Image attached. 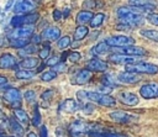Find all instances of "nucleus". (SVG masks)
Masks as SVG:
<instances>
[{"label": "nucleus", "mask_w": 158, "mask_h": 137, "mask_svg": "<svg viewBox=\"0 0 158 137\" xmlns=\"http://www.w3.org/2000/svg\"><path fill=\"white\" fill-rule=\"evenodd\" d=\"M77 98L79 104L84 101H90L99 104L101 106L106 107H112L116 105V99L109 94H101L99 91H86V90H79L77 93Z\"/></svg>", "instance_id": "nucleus-1"}, {"label": "nucleus", "mask_w": 158, "mask_h": 137, "mask_svg": "<svg viewBox=\"0 0 158 137\" xmlns=\"http://www.w3.org/2000/svg\"><path fill=\"white\" fill-rule=\"evenodd\" d=\"M116 14L117 17L121 20V23L128 25L130 27H137L144 22V17L137 12H133L130 6H120Z\"/></svg>", "instance_id": "nucleus-2"}, {"label": "nucleus", "mask_w": 158, "mask_h": 137, "mask_svg": "<svg viewBox=\"0 0 158 137\" xmlns=\"http://www.w3.org/2000/svg\"><path fill=\"white\" fill-rule=\"evenodd\" d=\"M126 72L153 75V74L158 73V65L153 64V63H149V62H144V60H137L135 63L126 64Z\"/></svg>", "instance_id": "nucleus-3"}, {"label": "nucleus", "mask_w": 158, "mask_h": 137, "mask_svg": "<svg viewBox=\"0 0 158 137\" xmlns=\"http://www.w3.org/2000/svg\"><path fill=\"white\" fill-rule=\"evenodd\" d=\"M40 15L36 12H30V14H25V15H15L10 23L12 27H20V26H25V25H33L37 20H38Z\"/></svg>", "instance_id": "nucleus-4"}, {"label": "nucleus", "mask_w": 158, "mask_h": 137, "mask_svg": "<svg viewBox=\"0 0 158 137\" xmlns=\"http://www.w3.org/2000/svg\"><path fill=\"white\" fill-rule=\"evenodd\" d=\"M105 43L109 47H123V46H131L135 44V39L128 36L123 35H116V36H110L105 39Z\"/></svg>", "instance_id": "nucleus-5"}, {"label": "nucleus", "mask_w": 158, "mask_h": 137, "mask_svg": "<svg viewBox=\"0 0 158 137\" xmlns=\"http://www.w3.org/2000/svg\"><path fill=\"white\" fill-rule=\"evenodd\" d=\"M139 95L146 100L158 99V83L149 81L139 88Z\"/></svg>", "instance_id": "nucleus-6"}, {"label": "nucleus", "mask_w": 158, "mask_h": 137, "mask_svg": "<svg viewBox=\"0 0 158 137\" xmlns=\"http://www.w3.org/2000/svg\"><path fill=\"white\" fill-rule=\"evenodd\" d=\"M115 53L118 54H125V56H133V57H142L147 54V51L143 49L142 47H137V46H123V47H115Z\"/></svg>", "instance_id": "nucleus-7"}, {"label": "nucleus", "mask_w": 158, "mask_h": 137, "mask_svg": "<svg viewBox=\"0 0 158 137\" xmlns=\"http://www.w3.org/2000/svg\"><path fill=\"white\" fill-rule=\"evenodd\" d=\"M36 9V2L33 0H17L14 5V12L17 15L30 14Z\"/></svg>", "instance_id": "nucleus-8"}, {"label": "nucleus", "mask_w": 158, "mask_h": 137, "mask_svg": "<svg viewBox=\"0 0 158 137\" xmlns=\"http://www.w3.org/2000/svg\"><path fill=\"white\" fill-rule=\"evenodd\" d=\"M32 35H33L32 25H25V26L15 27L7 36L9 39H12V38H31Z\"/></svg>", "instance_id": "nucleus-9"}, {"label": "nucleus", "mask_w": 158, "mask_h": 137, "mask_svg": "<svg viewBox=\"0 0 158 137\" xmlns=\"http://www.w3.org/2000/svg\"><path fill=\"white\" fill-rule=\"evenodd\" d=\"M86 69L90 72H106L109 69V64L99 57H94L86 62Z\"/></svg>", "instance_id": "nucleus-10"}, {"label": "nucleus", "mask_w": 158, "mask_h": 137, "mask_svg": "<svg viewBox=\"0 0 158 137\" xmlns=\"http://www.w3.org/2000/svg\"><path fill=\"white\" fill-rule=\"evenodd\" d=\"M121 104L126 105V106H136L139 101L138 96L131 91H120L117 94V98H116Z\"/></svg>", "instance_id": "nucleus-11"}, {"label": "nucleus", "mask_w": 158, "mask_h": 137, "mask_svg": "<svg viewBox=\"0 0 158 137\" xmlns=\"http://www.w3.org/2000/svg\"><path fill=\"white\" fill-rule=\"evenodd\" d=\"M4 99L12 106H16L17 109L21 105V93L16 88H9L4 94Z\"/></svg>", "instance_id": "nucleus-12"}, {"label": "nucleus", "mask_w": 158, "mask_h": 137, "mask_svg": "<svg viewBox=\"0 0 158 137\" xmlns=\"http://www.w3.org/2000/svg\"><path fill=\"white\" fill-rule=\"evenodd\" d=\"M117 81L126 84V85H131V84H136L138 81H141V77L137 73H132V72H122L120 73L117 77Z\"/></svg>", "instance_id": "nucleus-13"}, {"label": "nucleus", "mask_w": 158, "mask_h": 137, "mask_svg": "<svg viewBox=\"0 0 158 137\" xmlns=\"http://www.w3.org/2000/svg\"><path fill=\"white\" fill-rule=\"evenodd\" d=\"M17 67V58L11 53L0 56V69H15Z\"/></svg>", "instance_id": "nucleus-14"}, {"label": "nucleus", "mask_w": 158, "mask_h": 137, "mask_svg": "<svg viewBox=\"0 0 158 137\" xmlns=\"http://www.w3.org/2000/svg\"><path fill=\"white\" fill-rule=\"evenodd\" d=\"M109 116L111 120H114L115 122H118V123H128V122L133 121L135 118H137V116L128 114L126 111H114Z\"/></svg>", "instance_id": "nucleus-15"}, {"label": "nucleus", "mask_w": 158, "mask_h": 137, "mask_svg": "<svg viewBox=\"0 0 158 137\" xmlns=\"http://www.w3.org/2000/svg\"><path fill=\"white\" fill-rule=\"evenodd\" d=\"M109 62L115 63V64H130L137 62V59L133 56H125V54H118V53H111L107 57Z\"/></svg>", "instance_id": "nucleus-16"}, {"label": "nucleus", "mask_w": 158, "mask_h": 137, "mask_svg": "<svg viewBox=\"0 0 158 137\" xmlns=\"http://www.w3.org/2000/svg\"><path fill=\"white\" fill-rule=\"evenodd\" d=\"M41 37L46 41H56L60 37V30L56 26H48L47 28L43 30Z\"/></svg>", "instance_id": "nucleus-17"}, {"label": "nucleus", "mask_w": 158, "mask_h": 137, "mask_svg": "<svg viewBox=\"0 0 158 137\" xmlns=\"http://www.w3.org/2000/svg\"><path fill=\"white\" fill-rule=\"evenodd\" d=\"M90 80H91V72L88 70L86 68H83V69H80L75 74L73 83L74 84H78V85H84V84L89 83Z\"/></svg>", "instance_id": "nucleus-18"}, {"label": "nucleus", "mask_w": 158, "mask_h": 137, "mask_svg": "<svg viewBox=\"0 0 158 137\" xmlns=\"http://www.w3.org/2000/svg\"><path fill=\"white\" fill-rule=\"evenodd\" d=\"M60 107H62V110H64L65 112L73 114V112H75L77 110L80 109V104H78V101L74 100V99H65V100L62 102Z\"/></svg>", "instance_id": "nucleus-19"}, {"label": "nucleus", "mask_w": 158, "mask_h": 137, "mask_svg": "<svg viewBox=\"0 0 158 137\" xmlns=\"http://www.w3.org/2000/svg\"><path fill=\"white\" fill-rule=\"evenodd\" d=\"M128 6H137V7H143L149 11L154 10L156 2L153 0H128Z\"/></svg>", "instance_id": "nucleus-20"}, {"label": "nucleus", "mask_w": 158, "mask_h": 137, "mask_svg": "<svg viewBox=\"0 0 158 137\" xmlns=\"http://www.w3.org/2000/svg\"><path fill=\"white\" fill-rule=\"evenodd\" d=\"M17 65L21 67L22 69H33L38 65V58L31 57V56L25 57L20 63H17Z\"/></svg>", "instance_id": "nucleus-21"}, {"label": "nucleus", "mask_w": 158, "mask_h": 137, "mask_svg": "<svg viewBox=\"0 0 158 137\" xmlns=\"http://www.w3.org/2000/svg\"><path fill=\"white\" fill-rule=\"evenodd\" d=\"M93 15H94V14H93L91 11L83 10V11H80V12H78V14H77L75 21H77V23H78V25H85V23H88V22L91 20Z\"/></svg>", "instance_id": "nucleus-22"}, {"label": "nucleus", "mask_w": 158, "mask_h": 137, "mask_svg": "<svg viewBox=\"0 0 158 137\" xmlns=\"http://www.w3.org/2000/svg\"><path fill=\"white\" fill-rule=\"evenodd\" d=\"M109 49H110V47L105 43V41H101V42H99L96 46H94V47L91 48L90 53H91L93 56H95V57H99V56H101V54H105Z\"/></svg>", "instance_id": "nucleus-23"}, {"label": "nucleus", "mask_w": 158, "mask_h": 137, "mask_svg": "<svg viewBox=\"0 0 158 137\" xmlns=\"http://www.w3.org/2000/svg\"><path fill=\"white\" fill-rule=\"evenodd\" d=\"M7 126H9L10 131H11L15 136H21V135H23V127H22V125H21L20 122H17L15 118H10Z\"/></svg>", "instance_id": "nucleus-24"}, {"label": "nucleus", "mask_w": 158, "mask_h": 137, "mask_svg": "<svg viewBox=\"0 0 158 137\" xmlns=\"http://www.w3.org/2000/svg\"><path fill=\"white\" fill-rule=\"evenodd\" d=\"M14 116L16 117L15 120H16L17 122H20L21 125H27L28 121H30L28 115H27L26 111L22 110V109H15V110H14Z\"/></svg>", "instance_id": "nucleus-25"}, {"label": "nucleus", "mask_w": 158, "mask_h": 137, "mask_svg": "<svg viewBox=\"0 0 158 137\" xmlns=\"http://www.w3.org/2000/svg\"><path fill=\"white\" fill-rule=\"evenodd\" d=\"M89 33V28L84 25H78V27L74 31V39L75 41H80L84 37H86V35Z\"/></svg>", "instance_id": "nucleus-26"}, {"label": "nucleus", "mask_w": 158, "mask_h": 137, "mask_svg": "<svg viewBox=\"0 0 158 137\" xmlns=\"http://www.w3.org/2000/svg\"><path fill=\"white\" fill-rule=\"evenodd\" d=\"M36 51H37V47H36V44H27V46H25V47H22V48H20L19 49V54L21 56V57H28V56H31V54H33V53H36Z\"/></svg>", "instance_id": "nucleus-27"}, {"label": "nucleus", "mask_w": 158, "mask_h": 137, "mask_svg": "<svg viewBox=\"0 0 158 137\" xmlns=\"http://www.w3.org/2000/svg\"><path fill=\"white\" fill-rule=\"evenodd\" d=\"M35 74H36V73L32 72V70H30V69H20V70H17V72L15 73V77H16L17 79H20V80H27V79L33 78Z\"/></svg>", "instance_id": "nucleus-28"}, {"label": "nucleus", "mask_w": 158, "mask_h": 137, "mask_svg": "<svg viewBox=\"0 0 158 137\" xmlns=\"http://www.w3.org/2000/svg\"><path fill=\"white\" fill-rule=\"evenodd\" d=\"M139 33L142 37H144L147 39L158 42V30H141Z\"/></svg>", "instance_id": "nucleus-29"}, {"label": "nucleus", "mask_w": 158, "mask_h": 137, "mask_svg": "<svg viewBox=\"0 0 158 137\" xmlns=\"http://www.w3.org/2000/svg\"><path fill=\"white\" fill-rule=\"evenodd\" d=\"M104 20H105V15L102 12H99V14L93 15L91 20L89 21L90 22V27H99V26H101L102 22H104Z\"/></svg>", "instance_id": "nucleus-30"}, {"label": "nucleus", "mask_w": 158, "mask_h": 137, "mask_svg": "<svg viewBox=\"0 0 158 137\" xmlns=\"http://www.w3.org/2000/svg\"><path fill=\"white\" fill-rule=\"evenodd\" d=\"M102 84L106 85V86L114 88V86H116L118 84V81H117V78L114 74H105L102 77Z\"/></svg>", "instance_id": "nucleus-31"}, {"label": "nucleus", "mask_w": 158, "mask_h": 137, "mask_svg": "<svg viewBox=\"0 0 158 137\" xmlns=\"http://www.w3.org/2000/svg\"><path fill=\"white\" fill-rule=\"evenodd\" d=\"M28 43H30V39L28 38H12V39H10V46L11 47H15L17 49L27 46Z\"/></svg>", "instance_id": "nucleus-32"}, {"label": "nucleus", "mask_w": 158, "mask_h": 137, "mask_svg": "<svg viewBox=\"0 0 158 137\" xmlns=\"http://www.w3.org/2000/svg\"><path fill=\"white\" fill-rule=\"evenodd\" d=\"M70 43H72V38L69 36H63V37H59L58 38L57 46L60 49H65V48H68L70 46Z\"/></svg>", "instance_id": "nucleus-33"}, {"label": "nucleus", "mask_w": 158, "mask_h": 137, "mask_svg": "<svg viewBox=\"0 0 158 137\" xmlns=\"http://www.w3.org/2000/svg\"><path fill=\"white\" fill-rule=\"evenodd\" d=\"M57 74L58 73H56L53 69L46 70V72H43L41 74V80H43V81H51V80H53V79L57 78Z\"/></svg>", "instance_id": "nucleus-34"}, {"label": "nucleus", "mask_w": 158, "mask_h": 137, "mask_svg": "<svg viewBox=\"0 0 158 137\" xmlns=\"http://www.w3.org/2000/svg\"><path fill=\"white\" fill-rule=\"evenodd\" d=\"M32 123H33V126H36V127H38V126L41 125V114H40V110H38V106H37V105L35 106Z\"/></svg>", "instance_id": "nucleus-35"}, {"label": "nucleus", "mask_w": 158, "mask_h": 137, "mask_svg": "<svg viewBox=\"0 0 158 137\" xmlns=\"http://www.w3.org/2000/svg\"><path fill=\"white\" fill-rule=\"evenodd\" d=\"M68 59H69V62H72V63H78V62L81 59V54H80L79 52H77V51L69 52V53H68Z\"/></svg>", "instance_id": "nucleus-36"}, {"label": "nucleus", "mask_w": 158, "mask_h": 137, "mask_svg": "<svg viewBox=\"0 0 158 137\" xmlns=\"http://www.w3.org/2000/svg\"><path fill=\"white\" fill-rule=\"evenodd\" d=\"M146 19L148 20L149 23L154 25V26H158V14H153V12H149L146 15Z\"/></svg>", "instance_id": "nucleus-37"}, {"label": "nucleus", "mask_w": 158, "mask_h": 137, "mask_svg": "<svg viewBox=\"0 0 158 137\" xmlns=\"http://www.w3.org/2000/svg\"><path fill=\"white\" fill-rule=\"evenodd\" d=\"M52 68H53V70H54L56 73H63V72L67 70V65H65L64 62H58V63H57L56 65H53Z\"/></svg>", "instance_id": "nucleus-38"}, {"label": "nucleus", "mask_w": 158, "mask_h": 137, "mask_svg": "<svg viewBox=\"0 0 158 137\" xmlns=\"http://www.w3.org/2000/svg\"><path fill=\"white\" fill-rule=\"evenodd\" d=\"M23 98L27 102H32L36 100V93L33 90H27L25 94H23Z\"/></svg>", "instance_id": "nucleus-39"}, {"label": "nucleus", "mask_w": 158, "mask_h": 137, "mask_svg": "<svg viewBox=\"0 0 158 137\" xmlns=\"http://www.w3.org/2000/svg\"><path fill=\"white\" fill-rule=\"evenodd\" d=\"M49 52H51V48L49 47H43L42 49H40V58L41 59H47L49 57Z\"/></svg>", "instance_id": "nucleus-40"}, {"label": "nucleus", "mask_w": 158, "mask_h": 137, "mask_svg": "<svg viewBox=\"0 0 158 137\" xmlns=\"http://www.w3.org/2000/svg\"><path fill=\"white\" fill-rule=\"evenodd\" d=\"M58 62H60V60H59V57H58V56H52V57H49V58L46 60V65L53 67V65H56Z\"/></svg>", "instance_id": "nucleus-41"}, {"label": "nucleus", "mask_w": 158, "mask_h": 137, "mask_svg": "<svg viewBox=\"0 0 158 137\" xmlns=\"http://www.w3.org/2000/svg\"><path fill=\"white\" fill-rule=\"evenodd\" d=\"M94 105L93 104H90V101H88V102H85L84 105H83V111L85 112V114H91L93 111H94Z\"/></svg>", "instance_id": "nucleus-42"}, {"label": "nucleus", "mask_w": 158, "mask_h": 137, "mask_svg": "<svg viewBox=\"0 0 158 137\" xmlns=\"http://www.w3.org/2000/svg\"><path fill=\"white\" fill-rule=\"evenodd\" d=\"M53 94H54V91H53V90H51V89H48V90H46L44 93H42L41 99H42L43 101H44V100H49V99H52Z\"/></svg>", "instance_id": "nucleus-43"}, {"label": "nucleus", "mask_w": 158, "mask_h": 137, "mask_svg": "<svg viewBox=\"0 0 158 137\" xmlns=\"http://www.w3.org/2000/svg\"><path fill=\"white\" fill-rule=\"evenodd\" d=\"M84 7H89V10L95 7V1L94 0H85L84 1Z\"/></svg>", "instance_id": "nucleus-44"}, {"label": "nucleus", "mask_w": 158, "mask_h": 137, "mask_svg": "<svg viewBox=\"0 0 158 137\" xmlns=\"http://www.w3.org/2000/svg\"><path fill=\"white\" fill-rule=\"evenodd\" d=\"M40 137H48V131L46 126H41L40 128Z\"/></svg>", "instance_id": "nucleus-45"}, {"label": "nucleus", "mask_w": 158, "mask_h": 137, "mask_svg": "<svg viewBox=\"0 0 158 137\" xmlns=\"http://www.w3.org/2000/svg\"><path fill=\"white\" fill-rule=\"evenodd\" d=\"M31 38H32V43H33V44L41 43V41H42V37H41V36H38V35H32V36H31Z\"/></svg>", "instance_id": "nucleus-46"}, {"label": "nucleus", "mask_w": 158, "mask_h": 137, "mask_svg": "<svg viewBox=\"0 0 158 137\" xmlns=\"http://www.w3.org/2000/svg\"><path fill=\"white\" fill-rule=\"evenodd\" d=\"M53 19H54L56 21H59V20L62 19V12H60V10H54V11H53Z\"/></svg>", "instance_id": "nucleus-47"}, {"label": "nucleus", "mask_w": 158, "mask_h": 137, "mask_svg": "<svg viewBox=\"0 0 158 137\" xmlns=\"http://www.w3.org/2000/svg\"><path fill=\"white\" fill-rule=\"evenodd\" d=\"M14 4H15V0H7V2H6V5H5V11H9Z\"/></svg>", "instance_id": "nucleus-48"}, {"label": "nucleus", "mask_w": 158, "mask_h": 137, "mask_svg": "<svg viewBox=\"0 0 158 137\" xmlns=\"http://www.w3.org/2000/svg\"><path fill=\"white\" fill-rule=\"evenodd\" d=\"M6 83H7V78H6V77H4V75H0V85L6 84Z\"/></svg>", "instance_id": "nucleus-49"}, {"label": "nucleus", "mask_w": 158, "mask_h": 137, "mask_svg": "<svg viewBox=\"0 0 158 137\" xmlns=\"http://www.w3.org/2000/svg\"><path fill=\"white\" fill-rule=\"evenodd\" d=\"M6 118H7V117H6V116H5V114H4V112H2V110H1V109H0V120H2V121H5V120H6Z\"/></svg>", "instance_id": "nucleus-50"}, {"label": "nucleus", "mask_w": 158, "mask_h": 137, "mask_svg": "<svg viewBox=\"0 0 158 137\" xmlns=\"http://www.w3.org/2000/svg\"><path fill=\"white\" fill-rule=\"evenodd\" d=\"M105 137H121V136H118L117 133H106Z\"/></svg>", "instance_id": "nucleus-51"}, {"label": "nucleus", "mask_w": 158, "mask_h": 137, "mask_svg": "<svg viewBox=\"0 0 158 137\" xmlns=\"http://www.w3.org/2000/svg\"><path fill=\"white\" fill-rule=\"evenodd\" d=\"M27 137H38V136H37L35 132H28V133H27Z\"/></svg>", "instance_id": "nucleus-52"}, {"label": "nucleus", "mask_w": 158, "mask_h": 137, "mask_svg": "<svg viewBox=\"0 0 158 137\" xmlns=\"http://www.w3.org/2000/svg\"><path fill=\"white\" fill-rule=\"evenodd\" d=\"M0 132H1V126H0Z\"/></svg>", "instance_id": "nucleus-53"}, {"label": "nucleus", "mask_w": 158, "mask_h": 137, "mask_svg": "<svg viewBox=\"0 0 158 137\" xmlns=\"http://www.w3.org/2000/svg\"><path fill=\"white\" fill-rule=\"evenodd\" d=\"M10 137H16V136H10Z\"/></svg>", "instance_id": "nucleus-54"}, {"label": "nucleus", "mask_w": 158, "mask_h": 137, "mask_svg": "<svg viewBox=\"0 0 158 137\" xmlns=\"http://www.w3.org/2000/svg\"><path fill=\"white\" fill-rule=\"evenodd\" d=\"M0 12H1V10H0Z\"/></svg>", "instance_id": "nucleus-55"}]
</instances>
